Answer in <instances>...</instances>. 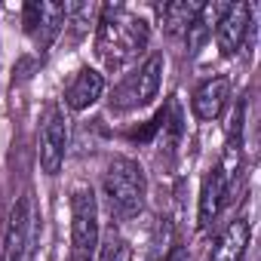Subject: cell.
I'll use <instances>...</instances> for the list:
<instances>
[{
  "label": "cell",
  "instance_id": "1",
  "mask_svg": "<svg viewBox=\"0 0 261 261\" xmlns=\"http://www.w3.org/2000/svg\"><path fill=\"white\" fill-rule=\"evenodd\" d=\"M148 22L120 7H105L95 34V53L108 68H120L148 46Z\"/></svg>",
  "mask_w": 261,
  "mask_h": 261
},
{
  "label": "cell",
  "instance_id": "2",
  "mask_svg": "<svg viewBox=\"0 0 261 261\" xmlns=\"http://www.w3.org/2000/svg\"><path fill=\"white\" fill-rule=\"evenodd\" d=\"M105 197L111 203V212H117L120 218H133L142 203H145V172L136 160L129 157H114L105 169Z\"/></svg>",
  "mask_w": 261,
  "mask_h": 261
},
{
  "label": "cell",
  "instance_id": "3",
  "mask_svg": "<svg viewBox=\"0 0 261 261\" xmlns=\"http://www.w3.org/2000/svg\"><path fill=\"white\" fill-rule=\"evenodd\" d=\"M163 56L154 53L145 59V65L133 74H126L120 80V86L114 89L111 95V108L114 111H129V108H142L148 105L151 98H157L160 92V83H163Z\"/></svg>",
  "mask_w": 261,
  "mask_h": 261
},
{
  "label": "cell",
  "instance_id": "4",
  "mask_svg": "<svg viewBox=\"0 0 261 261\" xmlns=\"http://www.w3.org/2000/svg\"><path fill=\"white\" fill-rule=\"evenodd\" d=\"M71 243L80 261H89L98 246V206L92 188H77L71 194Z\"/></svg>",
  "mask_w": 261,
  "mask_h": 261
},
{
  "label": "cell",
  "instance_id": "5",
  "mask_svg": "<svg viewBox=\"0 0 261 261\" xmlns=\"http://www.w3.org/2000/svg\"><path fill=\"white\" fill-rule=\"evenodd\" d=\"M68 151V126L65 114L59 108H46L43 126H40V166L46 175H59Z\"/></svg>",
  "mask_w": 261,
  "mask_h": 261
},
{
  "label": "cell",
  "instance_id": "6",
  "mask_svg": "<svg viewBox=\"0 0 261 261\" xmlns=\"http://www.w3.org/2000/svg\"><path fill=\"white\" fill-rule=\"evenodd\" d=\"M65 19H68V7L53 4V0H31V4H25V31L37 40L40 49H46L59 37Z\"/></svg>",
  "mask_w": 261,
  "mask_h": 261
},
{
  "label": "cell",
  "instance_id": "7",
  "mask_svg": "<svg viewBox=\"0 0 261 261\" xmlns=\"http://www.w3.org/2000/svg\"><path fill=\"white\" fill-rule=\"evenodd\" d=\"M249 25H252V7L249 4H227V13L221 16V22L215 28V43H218L221 56L240 53V46L246 43Z\"/></svg>",
  "mask_w": 261,
  "mask_h": 261
},
{
  "label": "cell",
  "instance_id": "8",
  "mask_svg": "<svg viewBox=\"0 0 261 261\" xmlns=\"http://www.w3.org/2000/svg\"><path fill=\"white\" fill-rule=\"evenodd\" d=\"M230 101V80L227 77H212L206 83H200L191 95V111L197 120L203 123H212L221 117V111L227 108Z\"/></svg>",
  "mask_w": 261,
  "mask_h": 261
},
{
  "label": "cell",
  "instance_id": "9",
  "mask_svg": "<svg viewBox=\"0 0 261 261\" xmlns=\"http://www.w3.org/2000/svg\"><path fill=\"white\" fill-rule=\"evenodd\" d=\"M101 92H105V77L95 68H80L65 89V105L71 111H86L101 98Z\"/></svg>",
  "mask_w": 261,
  "mask_h": 261
},
{
  "label": "cell",
  "instance_id": "10",
  "mask_svg": "<svg viewBox=\"0 0 261 261\" xmlns=\"http://www.w3.org/2000/svg\"><path fill=\"white\" fill-rule=\"evenodd\" d=\"M249 237H252V227L246 218H237L224 227V233L218 237L215 249H212V261H240L246 255V246H249Z\"/></svg>",
  "mask_w": 261,
  "mask_h": 261
},
{
  "label": "cell",
  "instance_id": "11",
  "mask_svg": "<svg viewBox=\"0 0 261 261\" xmlns=\"http://www.w3.org/2000/svg\"><path fill=\"white\" fill-rule=\"evenodd\" d=\"M227 197V188L218 175V169H209L200 188V227H209L215 221V215L221 212V203Z\"/></svg>",
  "mask_w": 261,
  "mask_h": 261
},
{
  "label": "cell",
  "instance_id": "12",
  "mask_svg": "<svg viewBox=\"0 0 261 261\" xmlns=\"http://www.w3.org/2000/svg\"><path fill=\"white\" fill-rule=\"evenodd\" d=\"M200 7L203 4H197V0H172V4L160 7V22H163L166 34H172V37L188 34V28L200 16Z\"/></svg>",
  "mask_w": 261,
  "mask_h": 261
},
{
  "label": "cell",
  "instance_id": "13",
  "mask_svg": "<svg viewBox=\"0 0 261 261\" xmlns=\"http://www.w3.org/2000/svg\"><path fill=\"white\" fill-rule=\"evenodd\" d=\"M25 230H28V200H22L10 215V230L4 240V261H19L25 249Z\"/></svg>",
  "mask_w": 261,
  "mask_h": 261
},
{
  "label": "cell",
  "instance_id": "14",
  "mask_svg": "<svg viewBox=\"0 0 261 261\" xmlns=\"http://www.w3.org/2000/svg\"><path fill=\"white\" fill-rule=\"evenodd\" d=\"M224 13H227V4H203V7H200V16H197L194 25L188 28V43L197 49V46L218 28V22H221Z\"/></svg>",
  "mask_w": 261,
  "mask_h": 261
},
{
  "label": "cell",
  "instance_id": "15",
  "mask_svg": "<svg viewBox=\"0 0 261 261\" xmlns=\"http://www.w3.org/2000/svg\"><path fill=\"white\" fill-rule=\"evenodd\" d=\"M95 261H117V243H108V246L101 249V255H98Z\"/></svg>",
  "mask_w": 261,
  "mask_h": 261
}]
</instances>
